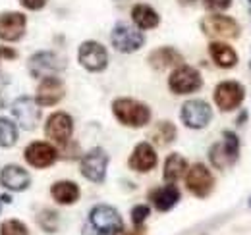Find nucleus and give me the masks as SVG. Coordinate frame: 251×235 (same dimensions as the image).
Here are the masks:
<instances>
[{"mask_svg":"<svg viewBox=\"0 0 251 235\" xmlns=\"http://www.w3.org/2000/svg\"><path fill=\"white\" fill-rule=\"evenodd\" d=\"M112 114L122 125L133 129L145 127L151 121V108L145 102L127 96H120L112 102Z\"/></svg>","mask_w":251,"mask_h":235,"instance_id":"1","label":"nucleus"},{"mask_svg":"<svg viewBox=\"0 0 251 235\" xmlns=\"http://www.w3.org/2000/svg\"><path fill=\"white\" fill-rule=\"evenodd\" d=\"M240 158V137L226 129L222 131V141L211 145L209 148V160L217 170H226L228 166H234Z\"/></svg>","mask_w":251,"mask_h":235,"instance_id":"2","label":"nucleus"},{"mask_svg":"<svg viewBox=\"0 0 251 235\" xmlns=\"http://www.w3.org/2000/svg\"><path fill=\"white\" fill-rule=\"evenodd\" d=\"M89 226L97 235H114L124 230V220L114 206L97 205L89 212Z\"/></svg>","mask_w":251,"mask_h":235,"instance_id":"3","label":"nucleus"},{"mask_svg":"<svg viewBox=\"0 0 251 235\" xmlns=\"http://www.w3.org/2000/svg\"><path fill=\"white\" fill-rule=\"evenodd\" d=\"M201 87H203V77L199 70L188 64L176 66L168 77V89L174 94H191V93H197Z\"/></svg>","mask_w":251,"mask_h":235,"instance_id":"4","label":"nucleus"},{"mask_svg":"<svg viewBox=\"0 0 251 235\" xmlns=\"http://www.w3.org/2000/svg\"><path fill=\"white\" fill-rule=\"evenodd\" d=\"M180 119L189 129H205L213 119V108L203 98H191L184 102L180 110Z\"/></svg>","mask_w":251,"mask_h":235,"instance_id":"5","label":"nucleus"},{"mask_svg":"<svg viewBox=\"0 0 251 235\" xmlns=\"http://www.w3.org/2000/svg\"><path fill=\"white\" fill-rule=\"evenodd\" d=\"M29 73L31 77L37 79H43V77H50V75H58L60 71L66 70V58L56 54V52H50V50H43V52H37L29 58Z\"/></svg>","mask_w":251,"mask_h":235,"instance_id":"6","label":"nucleus"},{"mask_svg":"<svg viewBox=\"0 0 251 235\" xmlns=\"http://www.w3.org/2000/svg\"><path fill=\"white\" fill-rule=\"evenodd\" d=\"M186 187L197 199H207L215 189V176L205 164L195 162L186 172Z\"/></svg>","mask_w":251,"mask_h":235,"instance_id":"7","label":"nucleus"},{"mask_svg":"<svg viewBox=\"0 0 251 235\" xmlns=\"http://www.w3.org/2000/svg\"><path fill=\"white\" fill-rule=\"evenodd\" d=\"M110 43L118 52L131 54L145 45V35L137 27H131L127 24H116L110 33Z\"/></svg>","mask_w":251,"mask_h":235,"instance_id":"8","label":"nucleus"},{"mask_svg":"<svg viewBox=\"0 0 251 235\" xmlns=\"http://www.w3.org/2000/svg\"><path fill=\"white\" fill-rule=\"evenodd\" d=\"M213 98L220 112H232L242 106L246 98V87L238 81H220L215 87Z\"/></svg>","mask_w":251,"mask_h":235,"instance_id":"9","label":"nucleus"},{"mask_svg":"<svg viewBox=\"0 0 251 235\" xmlns=\"http://www.w3.org/2000/svg\"><path fill=\"white\" fill-rule=\"evenodd\" d=\"M201 29L207 37H215V39H238L242 31L240 24L234 18L222 14L205 16L201 20Z\"/></svg>","mask_w":251,"mask_h":235,"instance_id":"10","label":"nucleus"},{"mask_svg":"<svg viewBox=\"0 0 251 235\" xmlns=\"http://www.w3.org/2000/svg\"><path fill=\"white\" fill-rule=\"evenodd\" d=\"M108 154L106 150H102L100 147L91 148L87 154H83L79 170L81 176L85 179H89L91 183H102L106 179V170H108Z\"/></svg>","mask_w":251,"mask_h":235,"instance_id":"11","label":"nucleus"},{"mask_svg":"<svg viewBox=\"0 0 251 235\" xmlns=\"http://www.w3.org/2000/svg\"><path fill=\"white\" fill-rule=\"evenodd\" d=\"M77 60H79L81 68H85L87 71L99 73V71L106 70V66H108V52H106V48L100 43L85 41V43L79 45Z\"/></svg>","mask_w":251,"mask_h":235,"instance_id":"12","label":"nucleus"},{"mask_svg":"<svg viewBox=\"0 0 251 235\" xmlns=\"http://www.w3.org/2000/svg\"><path fill=\"white\" fill-rule=\"evenodd\" d=\"M45 135L52 143H56L60 147H66L70 143L72 135H74V119H72V116L66 114V112L50 114L49 119H47V123H45Z\"/></svg>","mask_w":251,"mask_h":235,"instance_id":"13","label":"nucleus"},{"mask_svg":"<svg viewBox=\"0 0 251 235\" xmlns=\"http://www.w3.org/2000/svg\"><path fill=\"white\" fill-rule=\"evenodd\" d=\"M24 156H25V162L29 166L37 168V170H45V168H50L58 160V150L50 143L35 141L31 145H27Z\"/></svg>","mask_w":251,"mask_h":235,"instance_id":"14","label":"nucleus"},{"mask_svg":"<svg viewBox=\"0 0 251 235\" xmlns=\"http://www.w3.org/2000/svg\"><path fill=\"white\" fill-rule=\"evenodd\" d=\"M12 114L18 119L20 127L31 131V129L37 127V123L41 119V108H39V104L31 96H20L12 104Z\"/></svg>","mask_w":251,"mask_h":235,"instance_id":"15","label":"nucleus"},{"mask_svg":"<svg viewBox=\"0 0 251 235\" xmlns=\"http://www.w3.org/2000/svg\"><path fill=\"white\" fill-rule=\"evenodd\" d=\"M158 164V156H157V150L153 148L151 143L143 141L139 145H135L129 158H127V166L137 172V174H149L151 170H155Z\"/></svg>","mask_w":251,"mask_h":235,"instance_id":"16","label":"nucleus"},{"mask_svg":"<svg viewBox=\"0 0 251 235\" xmlns=\"http://www.w3.org/2000/svg\"><path fill=\"white\" fill-rule=\"evenodd\" d=\"M64 94H66V87H64V81L60 77H56V75L43 77L37 87L35 102L39 106H54L62 100Z\"/></svg>","mask_w":251,"mask_h":235,"instance_id":"17","label":"nucleus"},{"mask_svg":"<svg viewBox=\"0 0 251 235\" xmlns=\"http://www.w3.org/2000/svg\"><path fill=\"white\" fill-rule=\"evenodd\" d=\"M27 20L20 12H4L0 16V39L6 43H16L24 37Z\"/></svg>","mask_w":251,"mask_h":235,"instance_id":"18","label":"nucleus"},{"mask_svg":"<svg viewBox=\"0 0 251 235\" xmlns=\"http://www.w3.org/2000/svg\"><path fill=\"white\" fill-rule=\"evenodd\" d=\"M0 185L10 191H25L31 185V176L18 164H8L0 172Z\"/></svg>","mask_w":251,"mask_h":235,"instance_id":"19","label":"nucleus"},{"mask_svg":"<svg viewBox=\"0 0 251 235\" xmlns=\"http://www.w3.org/2000/svg\"><path fill=\"white\" fill-rule=\"evenodd\" d=\"M180 189L174 183H166L162 187H157L149 193V201L153 203L155 210L158 212H168L180 203Z\"/></svg>","mask_w":251,"mask_h":235,"instance_id":"20","label":"nucleus"},{"mask_svg":"<svg viewBox=\"0 0 251 235\" xmlns=\"http://www.w3.org/2000/svg\"><path fill=\"white\" fill-rule=\"evenodd\" d=\"M147 62H149L151 68L162 71V70L176 68V66L184 64V56H182V52H178L174 47H158L153 52H149Z\"/></svg>","mask_w":251,"mask_h":235,"instance_id":"21","label":"nucleus"},{"mask_svg":"<svg viewBox=\"0 0 251 235\" xmlns=\"http://www.w3.org/2000/svg\"><path fill=\"white\" fill-rule=\"evenodd\" d=\"M50 195L52 199L62 206L75 205L81 197V191H79V185L75 181H70V179H62V181H56L52 183L50 187Z\"/></svg>","mask_w":251,"mask_h":235,"instance_id":"22","label":"nucleus"},{"mask_svg":"<svg viewBox=\"0 0 251 235\" xmlns=\"http://www.w3.org/2000/svg\"><path fill=\"white\" fill-rule=\"evenodd\" d=\"M209 56L222 70H232L238 66V52L222 41H213L209 45Z\"/></svg>","mask_w":251,"mask_h":235,"instance_id":"23","label":"nucleus"},{"mask_svg":"<svg viewBox=\"0 0 251 235\" xmlns=\"http://www.w3.org/2000/svg\"><path fill=\"white\" fill-rule=\"evenodd\" d=\"M131 20L135 24L137 29H155L160 24V16L155 8H151L149 4H135L131 8Z\"/></svg>","mask_w":251,"mask_h":235,"instance_id":"24","label":"nucleus"},{"mask_svg":"<svg viewBox=\"0 0 251 235\" xmlns=\"http://www.w3.org/2000/svg\"><path fill=\"white\" fill-rule=\"evenodd\" d=\"M188 168H189L188 160H186L182 154L172 152V154H168V156H166V160H164L162 177H164V181H166V183H176L178 179H182V177L186 176Z\"/></svg>","mask_w":251,"mask_h":235,"instance_id":"25","label":"nucleus"},{"mask_svg":"<svg viewBox=\"0 0 251 235\" xmlns=\"http://www.w3.org/2000/svg\"><path fill=\"white\" fill-rule=\"evenodd\" d=\"M176 135H178V129L172 121H158L157 125L151 129V141L157 145V147H168L176 141Z\"/></svg>","mask_w":251,"mask_h":235,"instance_id":"26","label":"nucleus"},{"mask_svg":"<svg viewBox=\"0 0 251 235\" xmlns=\"http://www.w3.org/2000/svg\"><path fill=\"white\" fill-rule=\"evenodd\" d=\"M18 141V127L12 119L0 118V147L10 148L16 145Z\"/></svg>","mask_w":251,"mask_h":235,"instance_id":"27","label":"nucleus"},{"mask_svg":"<svg viewBox=\"0 0 251 235\" xmlns=\"http://www.w3.org/2000/svg\"><path fill=\"white\" fill-rule=\"evenodd\" d=\"M37 222H39V226H41L43 232H47V234H56V232H58V226H60V216H58V212L47 208V210H43V212L39 214Z\"/></svg>","mask_w":251,"mask_h":235,"instance_id":"28","label":"nucleus"},{"mask_svg":"<svg viewBox=\"0 0 251 235\" xmlns=\"http://www.w3.org/2000/svg\"><path fill=\"white\" fill-rule=\"evenodd\" d=\"M0 235H29V230L20 220H6L0 226Z\"/></svg>","mask_w":251,"mask_h":235,"instance_id":"29","label":"nucleus"},{"mask_svg":"<svg viewBox=\"0 0 251 235\" xmlns=\"http://www.w3.org/2000/svg\"><path fill=\"white\" fill-rule=\"evenodd\" d=\"M149 216H151V208L147 205H137L131 208V224L133 226H143Z\"/></svg>","mask_w":251,"mask_h":235,"instance_id":"30","label":"nucleus"},{"mask_svg":"<svg viewBox=\"0 0 251 235\" xmlns=\"http://www.w3.org/2000/svg\"><path fill=\"white\" fill-rule=\"evenodd\" d=\"M203 4H205V8H209L213 12H222L232 6V0H203Z\"/></svg>","mask_w":251,"mask_h":235,"instance_id":"31","label":"nucleus"},{"mask_svg":"<svg viewBox=\"0 0 251 235\" xmlns=\"http://www.w3.org/2000/svg\"><path fill=\"white\" fill-rule=\"evenodd\" d=\"M49 0H20V4L27 10H43Z\"/></svg>","mask_w":251,"mask_h":235,"instance_id":"32","label":"nucleus"},{"mask_svg":"<svg viewBox=\"0 0 251 235\" xmlns=\"http://www.w3.org/2000/svg\"><path fill=\"white\" fill-rule=\"evenodd\" d=\"M16 60L18 58V52L10 47H0V60Z\"/></svg>","mask_w":251,"mask_h":235,"instance_id":"33","label":"nucleus"},{"mask_svg":"<svg viewBox=\"0 0 251 235\" xmlns=\"http://www.w3.org/2000/svg\"><path fill=\"white\" fill-rule=\"evenodd\" d=\"M114 235H145V228L143 226H135V230H131V232H118V234Z\"/></svg>","mask_w":251,"mask_h":235,"instance_id":"34","label":"nucleus"},{"mask_svg":"<svg viewBox=\"0 0 251 235\" xmlns=\"http://www.w3.org/2000/svg\"><path fill=\"white\" fill-rule=\"evenodd\" d=\"M246 119H248V112H242V114L238 116V119H236V123H238V125H244Z\"/></svg>","mask_w":251,"mask_h":235,"instance_id":"35","label":"nucleus"},{"mask_svg":"<svg viewBox=\"0 0 251 235\" xmlns=\"http://www.w3.org/2000/svg\"><path fill=\"white\" fill-rule=\"evenodd\" d=\"M2 203H12V197H10V195H4V197H2Z\"/></svg>","mask_w":251,"mask_h":235,"instance_id":"36","label":"nucleus"},{"mask_svg":"<svg viewBox=\"0 0 251 235\" xmlns=\"http://www.w3.org/2000/svg\"><path fill=\"white\" fill-rule=\"evenodd\" d=\"M250 210H251V197H250Z\"/></svg>","mask_w":251,"mask_h":235,"instance_id":"37","label":"nucleus"},{"mask_svg":"<svg viewBox=\"0 0 251 235\" xmlns=\"http://www.w3.org/2000/svg\"><path fill=\"white\" fill-rule=\"evenodd\" d=\"M188 2H193V0H188Z\"/></svg>","mask_w":251,"mask_h":235,"instance_id":"38","label":"nucleus"},{"mask_svg":"<svg viewBox=\"0 0 251 235\" xmlns=\"http://www.w3.org/2000/svg\"><path fill=\"white\" fill-rule=\"evenodd\" d=\"M250 68H251V62H250Z\"/></svg>","mask_w":251,"mask_h":235,"instance_id":"39","label":"nucleus"},{"mask_svg":"<svg viewBox=\"0 0 251 235\" xmlns=\"http://www.w3.org/2000/svg\"><path fill=\"white\" fill-rule=\"evenodd\" d=\"M250 4H251V0H250Z\"/></svg>","mask_w":251,"mask_h":235,"instance_id":"40","label":"nucleus"}]
</instances>
